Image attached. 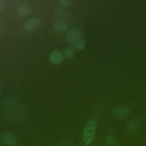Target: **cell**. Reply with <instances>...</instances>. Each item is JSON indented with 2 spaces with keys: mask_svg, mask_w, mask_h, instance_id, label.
I'll use <instances>...</instances> for the list:
<instances>
[{
  "mask_svg": "<svg viewBox=\"0 0 146 146\" xmlns=\"http://www.w3.org/2000/svg\"><path fill=\"white\" fill-rule=\"evenodd\" d=\"M96 129V122L94 120L89 121L84 128L82 135V139L86 145H90L94 136Z\"/></svg>",
  "mask_w": 146,
  "mask_h": 146,
  "instance_id": "cell-1",
  "label": "cell"
},
{
  "mask_svg": "<svg viewBox=\"0 0 146 146\" xmlns=\"http://www.w3.org/2000/svg\"><path fill=\"white\" fill-rule=\"evenodd\" d=\"M18 105V100L14 96H9L2 103V107L5 114L15 110L19 107Z\"/></svg>",
  "mask_w": 146,
  "mask_h": 146,
  "instance_id": "cell-2",
  "label": "cell"
},
{
  "mask_svg": "<svg viewBox=\"0 0 146 146\" xmlns=\"http://www.w3.org/2000/svg\"><path fill=\"white\" fill-rule=\"evenodd\" d=\"M0 141L6 146H13L17 142V137L13 133L6 132L0 135Z\"/></svg>",
  "mask_w": 146,
  "mask_h": 146,
  "instance_id": "cell-3",
  "label": "cell"
},
{
  "mask_svg": "<svg viewBox=\"0 0 146 146\" xmlns=\"http://www.w3.org/2000/svg\"><path fill=\"white\" fill-rule=\"evenodd\" d=\"M82 36V32L80 29L75 28L69 31L66 35V40L70 43H75L80 39Z\"/></svg>",
  "mask_w": 146,
  "mask_h": 146,
  "instance_id": "cell-4",
  "label": "cell"
},
{
  "mask_svg": "<svg viewBox=\"0 0 146 146\" xmlns=\"http://www.w3.org/2000/svg\"><path fill=\"white\" fill-rule=\"evenodd\" d=\"M48 59L53 64H59L64 60V55L59 50H54L48 55Z\"/></svg>",
  "mask_w": 146,
  "mask_h": 146,
  "instance_id": "cell-5",
  "label": "cell"
},
{
  "mask_svg": "<svg viewBox=\"0 0 146 146\" xmlns=\"http://www.w3.org/2000/svg\"><path fill=\"white\" fill-rule=\"evenodd\" d=\"M31 7L30 4L27 2H22L20 3L17 7L18 14L23 17L29 16L31 13Z\"/></svg>",
  "mask_w": 146,
  "mask_h": 146,
  "instance_id": "cell-6",
  "label": "cell"
},
{
  "mask_svg": "<svg viewBox=\"0 0 146 146\" xmlns=\"http://www.w3.org/2000/svg\"><path fill=\"white\" fill-rule=\"evenodd\" d=\"M129 111V107L127 106L124 105L113 109L112 111V114L116 118H124L128 115Z\"/></svg>",
  "mask_w": 146,
  "mask_h": 146,
  "instance_id": "cell-7",
  "label": "cell"
},
{
  "mask_svg": "<svg viewBox=\"0 0 146 146\" xmlns=\"http://www.w3.org/2000/svg\"><path fill=\"white\" fill-rule=\"evenodd\" d=\"M40 20L38 17H34L26 21L23 25V29L25 31H29L37 28L40 25Z\"/></svg>",
  "mask_w": 146,
  "mask_h": 146,
  "instance_id": "cell-8",
  "label": "cell"
},
{
  "mask_svg": "<svg viewBox=\"0 0 146 146\" xmlns=\"http://www.w3.org/2000/svg\"><path fill=\"white\" fill-rule=\"evenodd\" d=\"M54 29L58 33L66 31L68 29V23L64 19H58L53 23Z\"/></svg>",
  "mask_w": 146,
  "mask_h": 146,
  "instance_id": "cell-9",
  "label": "cell"
},
{
  "mask_svg": "<svg viewBox=\"0 0 146 146\" xmlns=\"http://www.w3.org/2000/svg\"><path fill=\"white\" fill-rule=\"evenodd\" d=\"M140 122L137 119H132L130 120L127 127V132L128 135H132L136 132V131L139 128Z\"/></svg>",
  "mask_w": 146,
  "mask_h": 146,
  "instance_id": "cell-10",
  "label": "cell"
},
{
  "mask_svg": "<svg viewBox=\"0 0 146 146\" xmlns=\"http://www.w3.org/2000/svg\"><path fill=\"white\" fill-rule=\"evenodd\" d=\"M63 54L68 59H72L75 56L74 51L70 47H66L63 50Z\"/></svg>",
  "mask_w": 146,
  "mask_h": 146,
  "instance_id": "cell-11",
  "label": "cell"
},
{
  "mask_svg": "<svg viewBox=\"0 0 146 146\" xmlns=\"http://www.w3.org/2000/svg\"><path fill=\"white\" fill-rule=\"evenodd\" d=\"M106 144L107 146L116 145V140L115 137L112 135H108L106 139Z\"/></svg>",
  "mask_w": 146,
  "mask_h": 146,
  "instance_id": "cell-12",
  "label": "cell"
},
{
  "mask_svg": "<svg viewBox=\"0 0 146 146\" xmlns=\"http://www.w3.org/2000/svg\"><path fill=\"white\" fill-rule=\"evenodd\" d=\"M85 46H86V42L82 39H80L75 43V48L77 50H79V51L82 50L85 47Z\"/></svg>",
  "mask_w": 146,
  "mask_h": 146,
  "instance_id": "cell-13",
  "label": "cell"
},
{
  "mask_svg": "<svg viewBox=\"0 0 146 146\" xmlns=\"http://www.w3.org/2000/svg\"><path fill=\"white\" fill-rule=\"evenodd\" d=\"M55 13L59 16H64L67 14V11L64 8L59 7L55 9Z\"/></svg>",
  "mask_w": 146,
  "mask_h": 146,
  "instance_id": "cell-14",
  "label": "cell"
},
{
  "mask_svg": "<svg viewBox=\"0 0 146 146\" xmlns=\"http://www.w3.org/2000/svg\"><path fill=\"white\" fill-rule=\"evenodd\" d=\"M72 3V1L71 0H60L59 2V3L62 6H68L71 5Z\"/></svg>",
  "mask_w": 146,
  "mask_h": 146,
  "instance_id": "cell-15",
  "label": "cell"
},
{
  "mask_svg": "<svg viewBox=\"0 0 146 146\" xmlns=\"http://www.w3.org/2000/svg\"><path fill=\"white\" fill-rule=\"evenodd\" d=\"M69 145H70L69 142L67 141H64L61 143L59 146H69Z\"/></svg>",
  "mask_w": 146,
  "mask_h": 146,
  "instance_id": "cell-16",
  "label": "cell"
},
{
  "mask_svg": "<svg viewBox=\"0 0 146 146\" xmlns=\"http://www.w3.org/2000/svg\"><path fill=\"white\" fill-rule=\"evenodd\" d=\"M4 29H5V27H4L3 24L0 23V35L3 33Z\"/></svg>",
  "mask_w": 146,
  "mask_h": 146,
  "instance_id": "cell-17",
  "label": "cell"
},
{
  "mask_svg": "<svg viewBox=\"0 0 146 146\" xmlns=\"http://www.w3.org/2000/svg\"><path fill=\"white\" fill-rule=\"evenodd\" d=\"M4 6H5L4 2L2 0H0V11L3 10V9L4 7Z\"/></svg>",
  "mask_w": 146,
  "mask_h": 146,
  "instance_id": "cell-18",
  "label": "cell"
},
{
  "mask_svg": "<svg viewBox=\"0 0 146 146\" xmlns=\"http://www.w3.org/2000/svg\"><path fill=\"white\" fill-rule=\"evenodd\" d=\"M1 94H2V90L0 88V96H1Z\"/></svg>",
  "mask_w": 146,
  "mask_h": 146,
  "instance_id": "cell-19",
  "label": "cell"
},
{
  "mask_svg": "<svg viewBox=\"0 0 146 146\" xmlns=\"http://www.w3.org/2000/svg\"><path fill=\"white\" fill-rule=\"evenodd\" d=\"M113 146H117V145H113Z\"/></svg>",
  "mask_w": 146,
  "mask_h": 146,
  "instance_id": "cell-20",
  "label": "cell"
}]
</instances>
